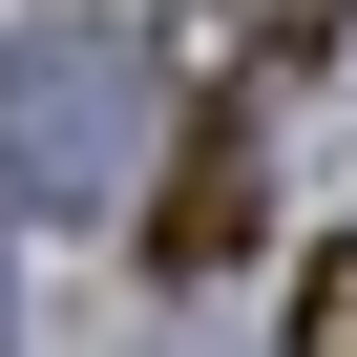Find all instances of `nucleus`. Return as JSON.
<instances>
[{
	"instance_id": "2",
	"label": "nucleus",
	"mask_w": 357,
	"mask_h": 357,
	"mask_svg": "<svg viewBox=\"0 0 357 357\" xmlns=\"http://www.w3.org/2000/svg\"><path fill=\"white\" fill-rule=\"evenodd\" d=\"M147 252H168V273H231V252H252V105H211L190 147H168V211H147Z\"/></svg>"
},
{
	"instance_id": "3",
	"label": "nucleus",
	"mask_w": 357,
	"mask_h": 357,
	"mask_svg": "<svg viewBox=\"0 0 357 357\" xmlns=\"http://www.w3.org/2000/svg\"><path fill=\"white\" fill-rule=\"evenodd\" d=\"M294 357H357V231H336V252L294 273Z\"/></svg>"
},
{
	"instance_id": "1",
	"label": "nucleus",
	"mask_w": 357,
	"mask_h": 357,
	"mask_svg": "<svg viewBox=\"0 0 357 357\" xmlns=\"http://www.w3.org/2000/svg\"><path fill=\"white\" fill-rule=\"evenodd\" d=\"M147 43L105 22H43V43H0V211H126V147H147Z\"/></svg>"
},
{
	"instance_id": "4",
	"label": "nucleus",
	"mask_w": 357,
	"mask_h": 357,
	"mask_svg": "<svg viewBox=\"0 0 357 357\" xmlns=\"http://www.w3.org/2000/svg\"><path fill=\"white\" fill-rule=\"evenodd\" d=\"M336 22H357V0H231V43H252V63H315Z\"/></svg>"
}]
</instances>
